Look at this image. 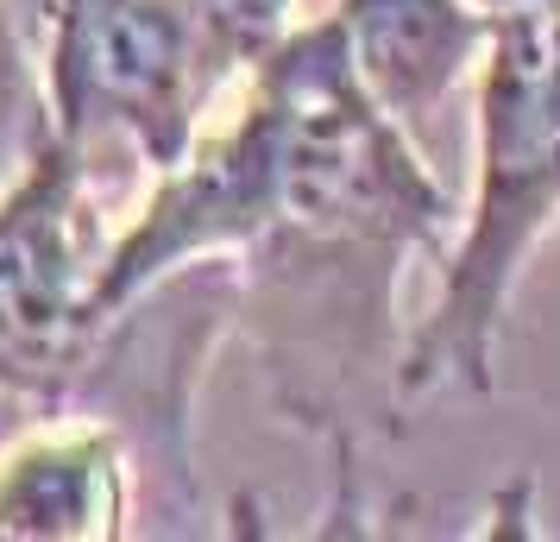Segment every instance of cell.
I'll list each match as a JSON object with an SVG mask.
<instances>
[{
    "mask_svg": "<svg viewBox=\"0 0 560 542\" xmlns=\"http://www.w3.org/2000/svg\"><path fill=\"white\" fill-rule=\"evenodd\" d=\"M485 13H516V7H548V0H479Z\"/></svg>",
    "mask_w": 560,
    "mask_h": 542,
    "instance_id": "obj_9",
    "label": "cell"
},
{
    "mask_svg": "<svg viewBox=\"0 0 560 542\" xmlns=\"http://www.w3.org/2000/svg\"><path fill=\"white\" fill-rule=\"evenodd\" d=\"M51 95H45V57L20 20L13 0H0V196L26 171L38 146L51 139Z\"/></svg>",
    "mask_w": 560,
    "mask_h": 542,
    "instance_id": "obj_7",
    "label": "cell"
},
{
    "mask_svg": "<svg viewBox=\"0 0 560 542\" xmlns=\"http://www.w3.org/2000/svg\"><path fill=\"white\" fill-rule=\"evenodd\" d=\"M102 258L89 152L51 132L0 196V411H63L107 335Z\"/></svg>",
    "mask_w": 560,
    "mask_h": 542,
    "instance_id": "obj_4",
    "label": "cell"
},
{
    "mask_svg": "<svg viewBox=\"0 0 560 542\" xmlns=\"http://www.w3.org/2000/svg\"><path fill=\"white\" fill-rule=\"evenodd\" d=\"M38 57L57 139L77 152L120 139L152 164V177L196 146L228 89L196 0H70L45 26Z\"/></svg>",
    "mask_w": 560,
    "mask_h": 542,
    "instance_id": "obj_3",
    "label": "cell"
},
{
    "mask_svg": "<svg viewBox=\"0 0 560 542\" xmlns=\"http://www.w3.org/2000/svg\"><path fill=\"white\" fill-rule=\"evenodd\" d=\"M560 221V0L498 13L479 57V189L447 246L429 322L404 335L397 404L441 385L491 391L510 290Z\"/></svg>",
    "mask_w": 560,
    "mask_h": 542,
    "instance_id": "obj_2",
    "label": "cell"
},
{
    "mask_svg": "<svg viewBox=\"0 0 560 542\" xmlns=\"http://www.w3.org/2000/svg\"><path fill=\"white\" fill-rule=\"evenodd\" d=\"M127 436L45 411L0 441V542H114L132 523Z\"/></svg>",
    "mask_w": 560,
    "mask_h": 542,
    "instance_id": "obj_5",
    "label": "cell"
},
{
    "mask_svg": "<svg viewBox=\"0 0 560 542\" xmlns=\"http://www.w3.org/2000/svg\"><path fill=\"white\" fill-rule=\"evenodd\" d=\"M334 20L372 102L409 132L441 114L498 26V13H485L479 0H340Z\"/></svg>",
    "mask_w": 560,
    "mask_h": 542,
    "instance_id": "obj_6",
    "label": "cell"
},
{
    "mask_svg": "<svg viewBox=\"0 0 560 542\" xmlns=\"http://www.w3.org/2000/svg\"><path fill=\"white\" fill-rule=\"evenodd\" d=\"M296 7L303 0H196V20H202V38L221 64V77L240 82L258 57L278 51L283 38L303 26Z\"/></svg>",
    "mask_w": 560,
    "mask_h": 542,
    "instance_id": "obj_8",
    "label": "cell"
},
{
    "mask_svg": "<svg viewBox=\"0 0 560 542\" xmlns=\"http://www.w3.org/2000/svg\"><path fill=\"white\" fill-rule=\"evenodd\" d=\"M240 82V114L196 132L107 240L95 303L120 322L177 272L228 258L283 411L347 448L365 379L397 385V278L416 253L447 258L454 196L359 82L334 13L303 20Z\"/></svg>",
    "mask_w": 560,
    "mask_h": 542,
    "instance_id": "obj_1",
    "label": "cell"
}]
</instances>
